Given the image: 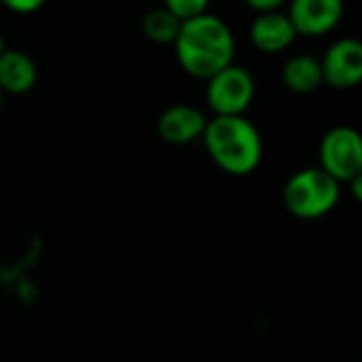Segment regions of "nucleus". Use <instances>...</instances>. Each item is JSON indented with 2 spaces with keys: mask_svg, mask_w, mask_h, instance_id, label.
Here are the masks:
<instances>
[{
  "mask_svg": "<svg viewBox=\"0 0 362 362\" xmlns=\"http://www.w3.org/2000/svg\"><path fill=\"white\" fill-rule=\"evenodd\" d=\"M174 51L180 68L187 74L208 81L218 70L233 64L235 36L221 17L204 13L180 23Z\"/></svg>",
  "mask_w": 362,
  "mask_h": 362,
  "instance_id": "obj_1",
  "label": "nucleus"
},
{
  "mask_svg": "<svg viewBox=\"0 0 362 362\" xmlns=\"http://www.w3.org/2000/svg\"><path fill=\"white\" fill-rule=\"evenodd\" d=\"M202 142L214 165L231 176H248L263 161L261 132L244 115L208 119Z\"/></svg>",
  "mask_w": 362,
  "mask_h": 362,
  "instance_id": "obj_2",
  "label": "nucleus"
},
{
  "mask_svg": "<svg viewBox=\"0 0 362 362\" xmlns=\"http://www.w3.org/2000/svg\"><path fill=\"white\" fill-rule=\"evenodd\" d=\"M339 197L341 185L318 165L295 172L282 189L286 212L301 221H316L331 214Z\"/></svg>",
  "mask_w": 362,
  "mask_h": 362,
  "instance_id": "obj_3",
  "label": "nucleus"
},
{
  "mask_svg": "<svg viewBox=\"0 0 362 362\" xmlns=\"http://www.w3.org/2000/svg\"><path fill=\"white\" fill-rule=\"evenodd\" d=\"M318 168L333 176L339 185H348L362 176V138L350 125L331 127L318 148Z\"/></svg>",
  "mask_w": 362,
  "mask_h": 362,
  "instance_id": "obj_4",
  "label": "nucleus"
},
{
  "mask_svg": "<svg viewBox=\"0 0 362 362\" xmlns=\"http://www.w3.org/2000/svg\"><path fill=\"white\" fill-rule=\"evenodd\" d=\"M255 91L252 74L235 64H229L206 81V102L214 117L246 115L255 100Z\"/></svg>",
  "mask_w": 362,
  "mask_h": 362,
  "instance_id": "obj_5",
  "label": "nucleus"
},
{
  "mask_svg": "<svg viewBox=\"0 0 362 362\" xmlns=\"http://www.w3.org/2000/svg\"><path fill=\"white\" fill-rule=\"evenodd\" d=\"M344 13V0H291L286 15L297 36L320 38L339 25Z\"/></svg>",
  "mask_w": 362,
  "mask_h": 362,
  "instance_id": "obj_6",
  "label": "nucleus"
},
{
  "mask_svg": "<svg viewBox=\"0 0 362 362\" xmlns=\"http://www.w3.org/2000/svg\"><path fill=\"white\" fill-rule=\"evenodd\" d=\"M322 78L333 89H354L362 81V42L341 38L329 47L320 59Z\"/></svg>",
  "mask_w": 362,
  "mask_h": 362,
  "instance_id": "obj_7",
  "label": "nucleus"
},
{
  "mask_svg": "<svg viewBox=\"0 0 362 362\" xmlns=\"http://www.w3.org/2000/svg\"><path fill=\"white\" fill-rule=\"evenodd\" d=\"M208 117L191 104H174L159 115L157 134L163 142L182 146L202 140Z\"/></svg>",
  "mask_w": 362,
  "mask_h": 362,
  "instance_id": "obj_8",
  "label": "nucleus"
},
{
  "mask_svg": "<svg viewBox=\"0 0 362 362\" xmlns=\"http://www.w3.org/2000/svg\"><path fill=\"white\" fill-rule=\"evenodd\" d=\"M248 36L257 51L269 53V55L286 51L297 40V32H295L288 15L280 13V11L259 13L250 23Z\"/></svg>",
  "mask_w": 362,
  "mask_h": 362,
  "instance_id": "obj_9",
  "label": "nucleus"
},
{
  "mask_svg": "<svg viewBox=\"0 0 362 362\" xmlns=\"http://www.w3.org/2000/svg\"><path fill=\"white\" fill-rule=\"evenodd\" d=\"M38 83V68L34 59L17 49L0 51V91L11 95L28 93Z\"/></svg>",
  "mask_w": 362,
  "mask_h": 362,
  "instance_id": "obj_10",
  "label": "nucleus"
},
{
  "mask_svg": "<svg viewBox=\"0 0 362 362\" xmlns=\"http://www.w3.org/2000/svg\"><path fill=\"white\" fill-rule=\"evenodd\" d=\"M282 83L293 93H299V95L314 93L320 85H325L320 59L314 55H305V53L291 57L282 68Z\"/></svg>",
  "mask_w": 362,
  "mask_h": 362,
  "instance_id": "obj_11",
  "label": "nucleus"
},
{
  "mask_svg": "<svg viewBox=\"0 0 362 362\" xmlns=\"http://www.w3.org/2000/svg\"><path fill=\"white\" fill-rule=\"evenodd\" d=\"M180 19L174 17L165 6L151 8L142 17V34L157 45H174L180 32Z\"/></svg>",
  "mask_w": 362,
  "mask_h": 362,
  "instance_id": "obj_12",
  "label": "nucleus"
},
{
  "mask_svg": "<svg viewBox=\"0 0 362 362\" xmlns=\"http://www.w3.org/2000/svg\"><path fill=\"white\" fill-rule=\"evenodd\" d=\"M163 6L180 21H187L208 13L210 0H163Z\"/></svg>",
  "mask_w": 362,
  "mask_h": 362,
  "instance_id": "obj_13",
  "label": "nucleus"
},
{
  "mask_svg": "<svg viewBox=\"0 0 362 362\" xmlns=\"http://www.w3.org/2000/svg\"><path fill=\"white\" fill-rule=\"evenodd\" d=\"M47 0H0V4L13 13H19V15H30V13H36L38 8L45 6Z\"/></svg>",
  "mask_w": 362,
  "mask_h": 362,
  "instance_id": "obj_14",
  "label": "nucleus"
},
{
  "mask_svg": "<svg viewBox=\"0 0 362 362\" xmlns=\"http://www.w3.org/2000/svg\"><path fill=\"white\" fill-rule=\"evenodd\" d=\"M244 2L257 13H269V11H280V6L286 0H244Z\"/></svg>",
  "mask_w": 362,
  "mask_h": 362,
  "instance_id": "obj_15",
  "label": "nucleus"
},
{
  "mask_svg": "<svg viewBox=\"0 0 362 362\" xmlns=\"http://www.w3.org/2000/svg\"><path fill=\"white\" fill-rule=\"evenodd\" d=\"M350 187H352V195H354V199H362V176H356L354 180H350L348 182Z\"/></svg>",
  "mask_w": 362,
  "mask_h": 362,
  "instance_id": "obj_16",
  "label": "nucleus"
},
{
  "mask_svg": "<svg viewBox=\"0 0 362 362\" xmlns=\"http://www.w3.org/2000/svg\"><path fill=\"white\" fill-rule=\"evenodd\" d=\"M4 49V38H2V34H0V51Z\"/></svg>",
  "mask_w": 362,
  "mask_h": 362,
  "instance_id": "obj_17",
  "label": "nucleus"
},
{
  "mask_svg": "<svg viewBox=\"0 0 362 362\" xmlns=\"http://www.w3.org/2000/svg\"><path fill=\"white\" fill-rule=\"evenodd\" d=\"M2 102H4V93L0 91V108H2Z\"/></svg>",
  "mask_w": 362,
  "mask_h": 362,
  "instance_id": "obj_18",
  "label": "nucleus"
}]
</instances>
